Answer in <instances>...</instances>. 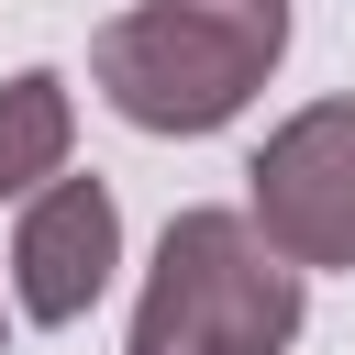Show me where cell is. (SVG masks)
<instances>
[{"instance_id": "obj_1", "label": "cell", "mask_w": 355, "mask_h": 355, "mask_svg": "<svg viewBox=\"0 0 355 355\" xmlns=\"http://www.w3.org/2000/svg\"><path fill=\"white\" fill-rule=\"evenodd\" d=\"M288 55V0H133L89 33V78L133 133H222Z\"/></svg>"}, {"instance_id": "obj_2", "label": "cell", "mask_w": 355, "mask_h": 355, "mask_svg": "<svg viewBox=\"0 0 355 355\" xmlns=\"http://www.w3.org/2000/svg\"><path fill=\"white\" fill-rule=\"evenodd\" d=\"M300 344V255L255 211H178L122 355H288Z\"/></svg>"}, {"instance_id": "obj_3", "label": "cell", "mask_w": 355, "mask_h": 355, "mask_svg": "<svg viewBox=\"0 0 355 355\" xmlns=\"http://www.w3.org/2000/svg\"><path fill=\"white\" fill-rule=\"evenodd\" d=\"M244 178H255V222L300 266H355V100L288 111Z\"/></svg>"}, {"instance_id": "obj_4", "label": "cell", "mask_w": 355, "mask_h": 355, "mask_svg": "<svg viewBox=\"0 0 355 355\" xmlns=\"http://www.w3.org/2000/svg\"><path fill=\"white\" fill-rule=\"evenodd\" d=\"M122 266V200L100 178H44L11 222V300L22 322H78Z\"/></svg>"}, {"instance_id": "obj_5", "label": "cell", "mask_w": 355, "mask_h": 355, "mask_svg": "<svg viewBox=\"0 0 355 355\" xmlns=\"http://www.w3.org/2000/svg\"><path fill=\"white\" fill-rule=\"evenodd\" d=\"M67 144H78V100L55 67H22L0 78V200H33L44 178H67Z\"/></svg>"}, {"instance_id": "obj_6", "label": "cell", "mask_w": 355, "mask_h": 355, "mask_svg": "<svg viewBox=\"0 0 355 355\" xmlns=\"http://www.w3.org/2000/svg\"><path fill=\"white\" fill-rule=\"evenodd\" d=\"M0 355H11V322H0Z\"/></svg>"}]
</instances>
